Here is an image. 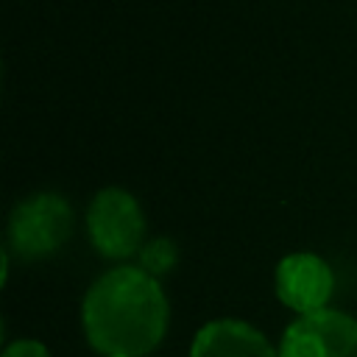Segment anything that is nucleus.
Listing matches in <instances>:
<instances>
[{"mask_svg": "<svg viewBox=\"0 0 357 357\" xmlns=\"http://www.w3.org/2000/svg\"><path fill=\"white\" fill-rule=\"evenodd\" d=\"M279 357H357V318L332 307L298 315L282 332Z\"/></svg>", "mask_w": 357, "mask_h": 357, "instance_id": "20e7f679", "label": "nucleus"}, {"mask_svg": "<svg viewBox=\"0 0 357 357\" xmlns=\"http://www.w3.org/2000/svg\"><path fill=\"white\" fill-rule=\"evenodd\" d=\"M170 321V304L156 276L137 265H117L100 273L81 301L86 343L103 357L151 354Z\"/></svg>", "mask_w": 357, "mask_h": 357, "instance_id": "f257e3e1", "label": "nucleus"}, {"mask_svg": "<svg viewBox=\"0 0 357 357\" xmlns=\"http://www.w3.org/2000/svg\"><path fill=\"white\" fill-rule=\"evenodd\" d=\"M273 287L287 310L298 315H310L326 310L335 290V273L324 257L312 251H293L279 259L273 273Z\"/></svg>", "mask_w": 357, "mask_h": 357, "instance_id": "39448f33", "label": "nucleus"}, {"mask_svg": "<svg viewBox=\"0 0 357 357\" xmlns=\"http://www.w3.org/2000/svg\"><path fill=\"white\" fill-rule=\"evenodd\" d=\"M86 231L98 254L126 259L139 251L145 237V215L139 201L123 187H103L86 209Z\"/></svg>", "mask_w": 357, "mask_h": 357, "instance_id": "f03ea898", "label": "nucleus"}, {"mask_svg": "<svg viewBox=\"0 0 357 357\" xmlns=\"http://www.w3.org/2000/svg\"><path fill=\"white\" fill-rule=\"evenodd\" d=\"M190 357H279V346L248 321L215 318L195 332Z\"/></svg>", "mask_w": 357, "mask_h": 357, "instance_id": "423d86ee", "label": "nucleus"}, {"mask_svg": "<svg viewBox=\"0 0 357 357\" xmlns=\"http://www.w3.org/2000/svg\"><path fill=\"white\" fill-rule=\"evenodd\" d=\"M176 257H178V254H176V245H173L167 237H156V240H151L148 245H142V251H139L142 265H139V268H145L151 276H159V273H165V271L173 268Z\"/></svg>", "mask_w": 357, "mask_h": 357, "instance_id": "0eeeda50", "label": "nucleus"}, {"mask_svg": "<svg viewBox=\"0 0 357 357\" xmlns=\"http://www.w3.org/2000/svg\"><path fill=\"white\" fill-rule=\"evenodd\" d=\"M73 229V209L59 192H33L14 204L8 218V243L25 259L53 254Z\"/></svg>", "mask_w": 357, "mask_h": 357, "instance_id": "7ed1b4c3", "label": "nucleus"}, {"mask_svg": "<svg viewBox=\"0 0 357 357\" xmlns=\"http://www.w3.org/2000/svg\"><path fill=\"white\" fill-rule=\"evenodd\" d=\"M0 357H50L47 346L33 340V337H20V340H11Z\"/></svg>", "mask_w": 357, "mask_h": 357, "instance_id": "6e6552de", "label": "nucleus"}]
</instances>
